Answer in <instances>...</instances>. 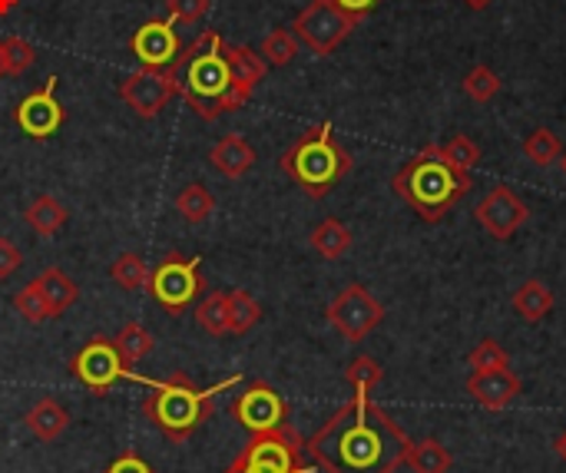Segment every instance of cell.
Instances as JSON below:
<instances>
[{
    "mask_svg": "<svg viewBox=\"0 0 566 473\" xmlns=\"http://www.w3.org/2000/svg\"><path fill=\"white\" fill-rule=\"evenodd\" d=\"M129 50L143 60V66L149 70H166L176 63L179 56V33L172 27V20H146L133 40H129Z\"/></svg>",
    "mask_w": 566,
    "mask_h": 473,
    "instance_id": "15",
    "label": "cell"
},
{
    "mask_svg": "<svg viewBox=\"0 0 566 473\" xmlns=\"http://www.w3.org/2000/svg\"><path fill=\"white\" fill-rule=\"evenodd\" d=\"M345 378H348V385L355 388V395H375V388L381 385L385 371H381V365H378L375 358L361 355V358H355V361L348 365Z\"/></svg>",
    "mask_w": 566,
    "mask_h": 473,
    "instance_id": "32",
    "label": "cell"
},
{
    "mask_svg": "<svg viewBox=\"0 0 566 473\" xmlns=\"http://www.w3.org/2000/svg\"><path fill=\"white\" fill-rule=\"evenodd\" d=\"M524 391V381L511 371V368H501V371H474L468 378V395L484 408V411H504L511 408Z\"/></svg>",
    "mask_w": 566,
    "mask_h": 473,
    "instance_id": "16",
    "label": "cell"
},
{
    "mask_svg": "<svg viewBox=\"0 0 566 473\" xmlns=\"http://www.w3.org/2000/svg\"><path fill=\"white\" fill-rule=\"evenodd\" d=\"M554 305H557V298H554L551 285L541 282V278H527V282L514 292V312H517L527 325L544 322V318L554 312Z\"/></svg>",
    "mask_w": 566,
    "mask_h": 473,
    "instance_id": "21",
    "label": "cell"
},
{
    "mask_svg": "<svg viewBox=\"0 0 566 473\" xmlns=\"http://www.w3.org/2000/svg\"><path fill=\"white\" fill-rule=\"evenodd\" d=\"M23 265V255H20V249L7 239V235H0V282H7L17 269Z\"/></svg>",
    "mask_w": 566,
    "mask_h": 473,
    "instance_id": "39",
    "label": "cell"
},
{
    "mask_svg": "<svg viewBox=\"0 0 566 473\" xmlns=\"http://www.w3.org/2000/svg\"><path fill=\"white\" fill-rule=\"evenodd\" d=\"M176 212L182 216V222L199 225V222H206L216 212V196L202 182H189L176 196Z\"/></svg>",
    "mask_w": 566,
    "mask_h": 473,
    "instance_id": "24",
    "label": "cell"
},
{
    "mask_svg": "<svg viewBox=\"0 0 566 473\" xmlns=\"http://www.w3.org/2000/svg\"><path fill=\"white\" fill-rule=\"evenodd\" d=\"M13 308H17V315L27 318L30 325H43V322L50 318L46 302H43V292H40L36 282H27V285L13 295Z\"/></svg>",
    "mask_w": 566,
    "mask_h": 473,
    "instance_id": "34",
    "label": "cell"
},
{
    "mask_svg": "<svg viewBox=\"0 0 566 473\" xmlns=\"http://www.w3.org/2000/svg\"><path fill=\"white\" fill-rule=\"evenodd\" d=\"M298 56V36L289 27H275L265 40H262V60L272 66H285Z\"/></svg>",
    "mask_w": 566,
    "mask_h": 473,
    "instance_id": "31",
    "label": "cell"
},
{
    "mask_svg": "<svg viewBox=\"0 0 566 473\" xmlns=\"http://www.w3.org/2000/svg\"><path fill=\"white\" fill-rule=\"evenodd\" d=\"M139 385L153 388V395L143 401V414L149 418V424L166 434L172 444H182L189 441L209 418H212V404H216V395L235 388L242 381V375H232L212 388H196L189 378L176 375L169 381H156V378H143L136 375Z\"/></svg>",
    "mask_w": 566,
    "mask_h": 473,
    "instance_id": "4",
    "label": "cell"
},
{
    "mask_svg": "<svg viewBox=\"0 0 566 473\" xmlns=\"http://www.w3.org/2000/svg\"><path fill=\"white\" fill-rule=\"evenodd\" d=\"M474 216H478L481 229H484L491 239L507 242V239L517 235L521 225L531 222V206H527L511 186H494V189L478 202Z\"/></svg>",
    "mask_w": 566,
    "mask_h": 473,
    "instance_id": "13",
    "label": "cell"
},
{
    "mask_svg": "<svg viewBox=\"0 0 566 473\" xmlns=\"http://www.w3.org/2000/svg\"><path fill=\"white\" fill-rule=\"evenodd\" d=\"M312 249L322 255V259H328V262H338L348 249H352V242H355V235H352V229L345 225V222H338V219H325V222H318L315 229H312Z\"/></svg>",
    "mask_w": 566,
    "mask_h": 473,
    "instance_id": "23",
    "label": "cell"
},
{
    "mask_svg": "<svg viewBox=\"0 0 566 473\" xmlns=\"http://www.w3.org/2000/svg\"><path fill=\"white\" fill-rule=\"evenodd\" d=\"M113 345H116V351H119L123 365H126V368H136L146 355H153L156 338H153L139 322H129V325H123V328H119V335L113 338Z\"/></svg>",
    "mask_w": 566,
    "mask_h": 473,
    "instance_id": "25",
    "label": "cell"
},
{
    "mask_svg": "<svg viewBox=\"0 0 566 473\" xmlns=\"http://www.w3.org/2000/svg\"><path fill=\"white\" fill-rule=\"evenodd\" d=\"M109 275L119 288L126 292H139V288H149V275L153 269L146 265V259L139 252H123L113 265H109Z\"/></svg>",
    "mask_w": 566,
    "mask_h": 473,
    "instance_id": "28",
    "label": "cell"
},
{
    "mask_svg": "<svg viewBox=\"0 0 566 473\" xmlns=\"http://www.w3.org/2000/svg\"><path fill=\"white\" fill-rule=\"evenodd\" d=\"M56 86H60V76H46V83L33 93H27L20 103H17V126L23 136L30 139H50L60 126H63V106L56 99Z\"/></svg>",
    "mask_w": 566,
    "mask_h": 473,
    "instance_id": "14",
    "label": "cell"
},
{
    "mask_svg": "<svg viewBox=\"0 0 566 473\" xmlns=\"http://www.w3.org/2000/svg\"><path fill=\"white\" fill-rule=\"evenodd\" d=\"M199 265H202V255H182V252H166L163 262L153 269L149 275V295L159 308H166L169 315H179L186 312V305H192L206 282L199 275Z\"/></svg>",
    "mask_w": 566,
    "mask_h": 473,
    "instance_id": "7",
    "label": "cell"
},
{
    "mask_svg": "<svg viewBox=\"0 0 566 473\" xmlns=\"http://www.w3.org/2000/svg\"><path fill=\"white\" fill-rule=\"evenodd\" d=\"M103 473H153V467L143 458H136V454H119Z\"/></svg>",
    "mask_w": 566,
    "mask_h": 473,
    "instance_id": "40",
    "label": "cell"
},
{
    "mask_svg": "<svg viewBox=\"0 0 566 473\" xmlns=\"http://www.w3.org/2000/svg\"><path fill=\"white\" fill-rule=\"evenodd\" d=\"M560 169H564V176H566V153L560 156Z\"/></svg>",
    "mask_w": 566,
    "mask_h": 473,
    "instance_id": "46",
    "label": "cell"
},
{
    "mask_svg": "<svg viewBox=\"0 0 566 473\" xmlns=\"http://www.w3.org/2000/svg\"><path fill=\"white\" fill-rule=\"evenodd\" d=\"M279 166L305 196L325 199L352 172V153L338 146L332 123H318L282 153Z\"/></svg>",
    "mask_w": 566,
    "mask_h": 473,
    "instance_id": "5",
    "label": "cell"
},
{
    "mask_svg": "<svg viewBox=\"0 0 566 473\" xmlns=\"http://www.w3.org/2000/svg\"><path fill=\"white\" fill-rule=\"evenodd\" d=\"M7 73V66H3V40H0V76Z\"/></svg>",
    "mask_w": 566,
    "mask_h": 473,
    "instance_id": "45",
    "label": "cell"
},
{
    "mask_svg": "<svg viewBox=\"0 0 566 473\" xmlns=\"http://www.w3.org/2000/svg\"><path fill=\"white\" fill-rule=\"evenodd\" d=\"M73 378L93 391V395H106L116 381H136V371L123 365L113 338H90L70 361Z\"/></svg>",
    "mask_w": 566,
    "mask_h": 473,
    "instance_id": "10",
    "label": "cell"
},
{
    "mask_svg": "<svg viewBox=\"0 0 566 473\" xmlns=\"http://www.w3.org/2000/svg\"><path fill=\"white\" fill-rule=\"evenodd\" d=\"M524 153H527V159H531L537 169H547V166L560 162V156H564V146H560V139H557V133H554V129L541 126V129H534V133L527 136V143H524Z\"/></svg>",
    "mask_w": 566,
    "mask_h": 473,
    "instance_id": "30",
    "label": "cell"
},
{
    "mask_svg": "<svg viewBox=\"0 0 566 473\" xmlns=\"http://www.w3.org/2000/svg\"><path fill=\"white\" fill-rule=\"evenodd\" d=\"M411 444L371 395H355L308 438L305 451L325 473H395L408 461Z\"/></svg>",
    "mask_w": 566,
    "mask_h": 473,
    "instance_id": "1",
    "label": "cell"
},
{
    "mask_svg": "<svg viewBox=\"0 0 566 473\" xmlns=\"http://www.w3.org/2000/svg\"><path fill=\"white\" fill-rule=\"evenodd\" d=\"M554 451L560 454V461H566V431L557 438V444H554Z\"/></svg>",
    "mask_w": 566,
    "mask_h": 473,
    "instance_id": "42",
    "label": "cell"
},
{
    "mask_svg": "<svg viewBox=\"0 0 566 473\" xmlns=\"http://www.w3.org/2000/svg\"><path fill=\"white\" fill-rule=\"evenodd\" d=\"M66 219H70L66 206H63L60 199H53V196H36V199L27 206V212H23V222H27L36 235H43V239L56 235V232L66 225Z\"/></svg>",
    "mask_w": 566,
    "mask_h": 473,
    "instance_id": "22",
    "label": "cell"
},
{
    "mask_svg": "<svg viewBox=\"0 0 566 473\" xmlns=\"http://www.w3.org/2000/svg\"><path fill=\"white\" fill-rule=\"evenodd\" d=\"M391 189L418 212L421 222L434 225L441 222L471 189V172H461L451 166L441 153V146H424L415 159H408L398 176L391 179Z\"/></svg>",
    "mask_w": 566,
    "mask_h": 473,
    "instance_id": "3",
    "label": "cell"
},
{
    "mask_svg": "<svg viewBox=\"0 0 566 473\" xmlns=\"http://www.w3.org/2000/svg\"><path fill=\"white\" fill-rule=\"evenodd\" d=\"M209 159H212V166H216L222 176L239 179V176H245V172L255 166V149L249 146V139L229 133V136H222V139L212 146Z\"/></svg>",
    "mask_w": 566,
    "mask_h": 473,
    "instance_id": "18",
    "label": "cell"
},
{
    "mask_svg": "<svg viewBox=\"0 0 566 473\" xmlns=\"http://www.w3.org/2000/svg\"><path fill=\"white\" fill-rule=\"evenodd\" d=\"M464 3H468L471 10H484V7H491L494 0H464Z\"/></svg>",
    "mask_w": 566,
    "mask_h": 473,
    "instance_id": "44",
    "label": "cell"
},
{
    "mask_svg": "<svg viewBox=\"0 0 566 473\" xmlns=\"http://www.w3.org/2000/svg\"><path fill=\"white\" fill-rule=\"evenodd\" d=\"M405 464L415 473H451L454 458H451V451H448L444 444H438V441H418V444H411Z\"/></svg>",
    "mask_w": 566,
    "mask_h": 473,
    "instance_id": "26",
    "label": "cell"
},
{
    "mask_svg": "<svg viewBox=\"0 0 566 473\" xmlns=\"http://www.w3.org/2000/svg\"><path fill=\"white\" fill-rule=\"evenodd\" d=\"M226 298H229V335H249L262 322V305L242 288L226 292Z\"/></svg>",
    "mask_w": 566,
    "mask_h": 473,
    "instance_id": "27",
    "label": "cell"
},
{
    "mask_svg": "<svg viewBox=\"0 0 566 473\" xmlns=\"http://www.w3.org/2000/svg\"><path fill=\"white\" fill-rule=\"evenodd\" d=\"M166 7H169V20L172 23H199L202 20V13L209 10V0H166Z\"/></svg>",
    "mask_w": 566,
    "mask_h": 473,
    "instance_id": "38",
    "label": "cell"
},
{
    "mask_svg": "<svg viewBox=\"0 0 566 473\" xmlns=\"http://www.w3.org/2000/svg\"><path fill=\"white\" fill-rule=\"evenodd\" d=\"M325 318L332 322V328H335L345 341L358 345V341H365V338L385 322V305H381L365 285H345V288L332 298Z\"/></svg>",
    "mask_w": 566,
    "mask_h": 473,
    "instance_id": "8",
    "label": "cell"
},
{
    "mask_svg": "<svg viewBox=\"0 0 566 473\" xmlns=\"http://www.w3.org/2000/svg\"><path fill=\"white\" fill-rule=\"evenodd\" d=\"M222 53L232 73V86L252 96V90L265 80V66H269L262 53H255L252 46H229V43H222Z\"/></svg>",
    "mask_w": 566,
    "mask_h": 473,
    "instance_id": "17",
    "label": "cell"
},
{
    "mask_svg": "<svg viewBox=\"0 0 566 473\" xmlns=\"http://www.w3.org/2000/svg\"><path fill=\"white\" fill-rule=\"evenodd\" d=\"M222 473H315L305 464V444L285 424L269 434H252V441L235 454Z\"/></svg>",
    "mask_w": 566,
    "mask_h": 473,
    "instance_id": "6",
    "label": "cell"
},
{
    "mask_svg": "<svg viewBox=\"0 0 566 473\" xmlns=\"http://www.w3.org/2000/svg\"><path fill=\"white\" fill-rule=\"evenodd\" d=\"M33 282H36V285H40V292H43V302H46L50 318H60V315H63V312L80 298V285H76L63 269H56V265L43 269Z\"/></svg>",
    "mask_w": 566,
    "mask_h": 473,
    "instance_id": "20",
    "label": "cell"
},
{
    "mask_svg": "<svg viewBox=\"0 0 566 473\" xmlns=\"http://www.w3.org/2000/svg\"><path fill=\"white\" fill-rule=\"evenodd\" d=\"M176 93H179V80H176L172 66H166V70H149V66H143V70L129 73V76L119 83V99H123L139 119L159 116V113L169 106V99H172Z\"/></svg>",
    "mask_w": 566,
    "mask_h": 473,
    "instance_id": "11",
    "label": "cell"
},
{
    "mask_svg": "<svg viewBox=\"0 0 566 473\" xmlns=\"http://www.w3.org/2000/svg\"><path fill=\"white\" fill-rule=\"evenodd\" d=\"M355 27H358V20L348 17L345 10H338L332 0H312L292 23L295 36L318 56L335 53Z\"/></svg>",
    "mask_w": 566,
    "mask_h": 473,
    "instance_id": "9",
    "label": "cell"
},
{
    "mask_svg": "<svg viewBox=\"0 0 566 473\" xmlns=\"http://www.w3.org/2000/svg\"><path fill=\"white\" fill-rule=\"evenodd\" d=\"M172 73L179 80V93L202 119H219L249 103V93L232 86V73L222 53V36L216 30L199 33L186 46V53L179 50Z\"/></svg>",
    "mask_w": 566,
    "mask_h": 473,
    "instance_id": "2",
    "label": "cell"
},
{
    "mask_svg": "<svg viewBox=\"0 0 566 473\" xmlns=\"http://www.w3.org/2000/svg\"><path fill=\"white\" fill-rule=\"evenodd\" d=\"M33 60H36V50L23 36H7L3 40V66H7L10 76L27 73L33 66Z\"/></svg>",
    "mask_w": 566,
    "mask_h": 473,
    "instance_id": "37",
    "label": "cell"
},
{
    "mask_svg": "<svg viewBox=\"0 0 566 473\" xmlns=\"http://www.w3.org/2000/svg\"><path fill=\"white\" fill-rule=\"evenodd\" d=\"M17 3H20V0H0V17H7Z\"/></svg>",
    "mask_w": 566,
    "mask_h": 473,
    "instance_id": "43",
    "label": "cell"
},
{
    "mask_svg": "<svg viewBox=\"0 0 566 473\" xmlns=\"http://www.w3.org/2000/svg\"><path fill=\"white\" fill-rule=\"evenodd\" d=\"M441 153H444V159H448L451 166H458L461 172H471V169L481 166V146H478L474 139H468V136H454L448 146H441Z\"/></svg>",
    "mask_w": 566,
    "mask_h": 473,
    "instance_id": "36",
    "label": "cell"
},
{
    "mask_svg": "<svg viewBox=\"0 0 566 473\" xmlns=\"http://www.w3.org/2000/svg\"><path fill=\"white\" fill-rule=\"evenodd\" d=\"M464 93L474 99V103H491L497 93H501V76L491 70V66H474L468 76H464Z\"/></svg>",
    "mask_w": 566,
    "mask_h": 473,
    "instance_id": "33",
    "label": "cell"
},
{
    "mask_svg": "<svg viewBox=\"0 0 566 473\" xmlns=\"http://www.w3.org/2000/svg\"><path fill=\"white\" fill-rule=\"evenodd\" d=\"M338 10H345L348 17H355V20H361V17H368L375 7H378V0H332Z\"/></svg>",
    "mask_w": 566,
    "mask_h": 473,
    "instance_id": "41",
    "label": "cell"
},
{
    "mask_svg": "<svg viewBox=\"0 0 566 473\" xmlns=\"http://www.w3.org/2000/svg\"><path fill=\"white\" fill-rule=\"evenodd\" d=\"M196 322H199V328H202L206 335H212V338L229 335V298H226V292L206 295V298L199 302V308H196Z\"/></svg>",
    "mask_w": 566,
    "mask_h": 473,
    "instance_id": "29",
    "label": "cell"
},
{
    "mask_svg": "<svg viewBox=\"0 0 566 473\" xmlns=\"http://www.w3.org/2000/svg\"><path fill=\"white\" fill-rule=\"evenodd\" d=\"M232 418L249 431V434H269L289 424V404L285 398L269 388L265 381H252L239 398H232Z\"/></svg>",
    "mask_w": 566,
    "mask_h": 473,
    "instance_id": "12",
    "label": "cell"
},
{
    "mask_svg": "<svg viewBox=\"0 0 566 473\" xmlns=\"http://www.w3.org/2000/svg\"><path fill=\"white\" fill-rule=\"evenodd\" d=\"M23 424H27V431H30L36 441H56V438L66 434L70 414H66V408H63L60 401L40 398V401L23 414Z\"/></svg>",
    "mask_w": 566,
    "mask_h": 473,
    "instance_id": "19",
    "label": "cell"
},
{
    "mask_svg": "<svg viewBox=\"0 0 566 473\" xmlns=\"http://www.w3.org/2000/svg\"><path fill=\"white\" fill-rule=\"evenodd\" d=\"M468 365H471L474 371H501V368H511V355H507V348H504L501 341L484 338V341L471 351Z\"/></svg>",
    "mask_w": 566,
    "mask_h": 473,
    "instance_id": "35",
    "label": "cell"
}]
</instances>
